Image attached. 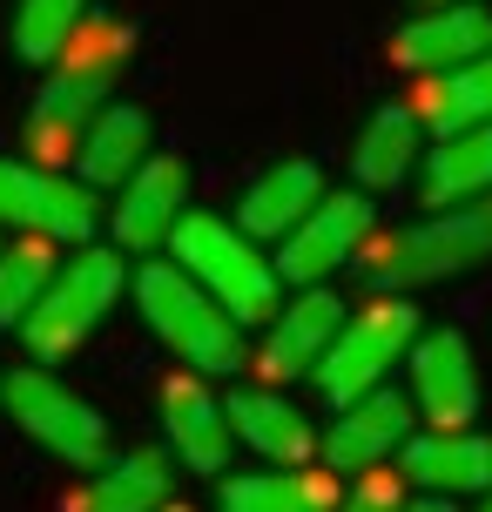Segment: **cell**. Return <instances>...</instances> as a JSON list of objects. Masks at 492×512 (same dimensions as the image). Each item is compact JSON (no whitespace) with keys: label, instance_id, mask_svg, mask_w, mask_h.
<instances>
[{"label":"cell","instance_id":"6da1fadb","mask_svg":"<svg viewBox=\"0 0 492 512\" xmlns=\"http://www.w3.org/2000/svg\"><path fill=\"white\" fill-rule=\"evenodd\" d=\"M129 48H135V34L122 21H95V14H81V27L54 48L48 81H41L34 115H27V149H34V162L61 169V162L75 155L81 128L102 115L108 88L122 81V68H129Z\"/></svg>","mask_w":492,"mask_h":512},{"label":"cell","instance_id":"7a4b0ae2","mask_svg":"<svg viewBox=\"0 0 492 512\" xmlns=\"http://www.w3.org/2000/svg\"><path fill=\"white\" fill-rule=\"evenodd\" d=\"M364 283L371 290H418V283H445V277H466L479 263H492V189L472 196V203H445L432 209L425 223L412 230H391V236H364Z\"/></svg>","mask_w":492,"mask_h":512},{"label":"cell","instance_id":"3957f363","mask_svg":"<svg viewBox=\"0 0 492 512\" xmlns=\"http://www.w3.org/2000/svg\"><path fill=\"white\" fill-rule=\"evenodd\" d=\"M135 304L149 317V331H156L196 378H230V371H243V324L182 270L176 256L135 270Z\"/></svg>","mask_w":492,"mask_h":512},{"label":"cell","instance_id":"277c9868","mask_svg":"<svg viewBox=\"0 0 492 512\" xmlns=\"http://www.w3.org/2000/svg\"><path fill=\"white\" fill-rule=\"evenodd\" d=\"M169 250H176V263L230 310L236 324H263L270 310L284 304V277L257 250V236H243L236 223L209 216V209H182L176 230H169Z\"/></svg>","mask_w":492,"mask_h":512},{"label":"cell","instance_id":"5b68a950","mask_svg":"<svg viewBox=\"0 0 492 512\" xmlns=\"http://www.w3.org/2000/svg\"><path fill=\"white\" fill-rule=\"evenodd\" d=\"M122 283H129L122 250H75L68 263H54L48 290L27 304V317L14 331L27 337V351L41 364H61L68 351H81V344L95 337V324H102L108 310H115V297H122Z\"/></svg>","mask_w":492,"mask_h":512},{"label":"cell","instance_id":"8992f818","mask_svg":"<svg viewBox=\"0 0 492 512\" xmlns=\"http://www.w3.org/2000/svg\"><path fill=\"white\" fill-rule=\"evenodd\" d=\"M0 405H7V418L21 425L41 452H54L61 465H102L108 459V425L102 411L88 405L81 391H68V384L54 378V371H7L0 378Z\"/></svg>","mask_w":492,"mask_h":512},{"label":"cell","instance_id":"52a82bcc","mask_svg":"<svg viewBox=\"0 0 492 512\" xmlns=\"http://www.w3.org/2000/svg\"><path fill=\"white\" fill-rule=\"evenodd\" d=\"M412 337H418V310L405 304V297H378L371 310H358V317L337 324V337L324 344V358L311 364V384L331 405H344V398H358L371 384H385L391 364L412 351Z\"/></svg>","mask_w":492,"mask_h":512},{"label":"cell","instance_id":"ba28073f","mask_svg":"<svg viewBox=\"0 0 492 512\" xmlns=\"http://www.w3.org/2000/svg\"><path fill=\"white\" fill-rule=\"evenodd\" d=\"M95 223H102V203L81 176L0 155V230L48 236V243H88Z\"/></svg>","mask_w":492,"mask_h":512},{"label":"cell","instance_id":"9c48e42d","mask_svg":"<svg viewBox=\"0 0 492 512\" xmlns=\"http://www.w3.org/2000/svg\"><path fill=\"white\" fill-rule=\"evenodd\" d=\"M371 196L358 189H337V196H317L284 236H277V277L284 283H324L337 263H351L364 250V236H371Z\"/></svg>","mask_w":492,"mask_h":512},{"label":"cell","instance_id":"30bf717a","mask_svg":"<svg viewBox=\"0 0 492 512\" xmlns=\"http://www.w3.org/2000/svg\"><path fill=\"white\" fill-rule=\"evenodd\" d=\"M122 196H115V209H108V223H115V250H135L149 256L169 243V230H176V216L189 209V162L182 155H142L129 176L115 182Z\"/></svg>","mask_w":492,"mask_h":512},{"label":"cell","instance_id":"8fae6325","mask_svg":"<svg viewBox=\"0 0 492 512\" xmlns=\"http://www.w3.org/2000/svg\"><path fill=\"white\" fill-rule=\"evenodd\" d=\"M405 358H412V398L432 418V432H459L479 418V364L466 331H418Z\"/></svg>","mask_w":492,"mask_h":512},{"label":"cell","instance_id":"7c38bea8","mask_svg":"<svg viewBox=\"0 0 492 512\" xmlns=\"http://www.w3.org/2000/svg\"><path fill=\"white\" fill-rule=\"evenodd\" d=\"M405 438H412V398L391 384H371L337 405V425L317 438V452L331 472H364V465H385Z\"/></svg>","mask_w":492,"mask_h":512},{"label":"cell","instance_id":"4fadbf2b","mask_svg":"<svg viewBox=\"0 0 492 512\" xmlns=\"http://www.w3.org/2000/svg\"><path fill=\"white\" fill-rule=\"evenodd\" d=\"M337 317H344L337 290L304 283V297H297V304H284V310H270V317H263L270 337H263V351H257V378L263 384L311 378V364L324 358V344L337 337Z\"/></svg>","mask_w":492,"mask_h":512},{"label":"cell","instance_id":"5bb4252c","mask_svg":"<svg viewBox=\"0 0 492 512\" xmlns=\"http://www.w3.org/2000/svg\"><path fill=\"white\" fill-rule=\"evenodd\" d=\"M486 48H492V7H479V0H439L425 21H405L391 34V61L412 68V75L459 68Z\"/></svg>","mask_w":492,"mask_h":512},{"label":"cell","instance_id":"9a60e30c","mask_svg":"<svg viewBox=\"0 0 492 512\" xmlns=\"http://www.w3.org/2000/svg\"><path fill=\"white\" fill-rule=\"evenodd\" d=\"M162 425H169V445H176V459L189 472H223L230 465L236 432L196 371H176V378L162 384Z\"/></svg>","mask_w":492,"mask_h":512},{"label":"cell","instance_id":"2e32d148","mask_svg":"<svg viewBox=\"0 0 492 512\" xmlns=\"http://www.w3.org/2000/svg\"><path fill=\"white\" fill-rule=\"evenodd\" d=\"M405 452V486H418V492H486L492 486V438L486 432H425V438H405L398 445Z\"/></svg>","mask_w":492,"mask_h":512},{"label":"cell","instance_id":"e0dca14e","mask_svg":"<svg viewBox=\"0 0 492 512\" xmlns=\"http://www.w3.org/2000/svg\"><path fill=\"white\" fill-rule=\"evenodd\" d=\"M223 418H230V432L250 445V452H263L270 465H304L317 452V432L311 418L297 405H284V391H230V405H223Z\"/></svg>","mask_w":492,"mask_h":512},{"label":"cell","instance_id":"ac0fdd59","mask_svg":"<svg viewBox=\"0 0 492 512\" xmlns=\"http://www.w3.org/2000/svg\"><path fill=\"white\" fill-rule=\"evenodd\" d=\"M337 479L311 465H263V472H230L216 492V512H331Z\"/></svg>","mask_w":492,"mask_h":512},{"label":"cell","instance_id":"d6986e66","mask_svg":"<svg viewBox=\"0 0 492 512\" xmlns=\"http://www.w3.org/2000/svg\"><path fill=\"white\" fill-rule=\"evenodd\" d=\"M486 189H492V122H472V128L439 135V149L425 155V176H418L425 209L472 203V196H486Z\"/></svg>","mask_w":492,"mask_h":512},{"label":"cell","instance_id":"ffe728a7","mask_svg":"<svg viewBox=\"0 0 492 512\" xmlns=\"http://www.w3.org/2000/svg\"><path fill=\"white\" fill-rule=\"evenodd\" d=\"M412 115H418V128H432V135L492 122V48L472 54V61H459V68L425 75V88L412 95Z\"/></svg>","mask_w":492,"mask_h":512},{"label":"cell","instance_id":"44dd1931","mask_svg":"<svg viewBox=\"0 0 492 512\" xmlns=\"http://www.w3.org/2000/svg\"><path fill=\"white\" fill-rule=\"evenodd\" d=\"M317 196H324V176H317L311 162H270V169L243 189V203H236V230L257 236V243H263V236L277 243V236H284Z\"/></svg>","mask_w":492,"mask_h":512},{"label":"cell","instance_id":"7402d4cb","mask_svg":"<svg viewBox=\"0 0 492 512\" xmlns=\"http://www.w3.org/2000/svg\"><path fill=\"white\" fill-rule=\"evenodd\" d=\"M142 155H149V115H142V108H129V102H115V108H102L95 122L81 128L75 169H81V182H88V189H115V182L142 162Z\"/></svg>","mask_w":492,"mask_h":512},{"label":"cell","instance_id":"603a6c76","mask_svg":"<svg viewBox=\"0 0 492 512\" xmlns=\"http://www.w3.org/2000/svg\"><path fill=\"white\" fill-rule=\"evenodd\" d=\"M169 499V459L156 445H135L122 459H102V472L88 479L75 512H156Z\"/></svg>","mask_w":492,"mask_h":512},{"label":"cell","instance_id":"cb8c5ba5","mask_svg":"<svg viewBox=\"0 0 492 512\" xmlns=\"http://www.w3.org/2000/svg\"><path fill=\"white\" fill-rule=\"evenodd\" d=\"M418 135H425V128H418V115L405 102L378 108V115L364 122V135H358V155H351V169H358L364 189H398V182L412 176Z\"/></svg>","mask_w":492,"mask_h":512},{"label":"cell","instance_id":"d4e9b609","mask_svg":"<svg viewBox=\"0 0 492 512\" xmlns=\"http://www.w3.org/2000/svg\"><path fill=\"white\" fill-rule=\"evenodd\" d=\"M54 277V243L48 236H21V243H0V331H14L27 317V304L48 290Z\"/></svg>","mask_w":492,"mask_h":512},{"label":"cell","instance_id":"484cf974","mask_svg":"<svg viewBox=\"0 0 492 512\" xmlns=\"http://www.w3.org/2000/svg\"><path fill=\"white\" fill-rule=\"evenodd\" d=\"M81 14H88V0H21L14 7V54L34 61V68H48L54 48L81 27Z\"/></svg>","mask_w":492,"mask_h":512},{"label":"cell","instance_id":"4316f807","mask_svg":"<svg viewBox=\"0 0 492 512\" xmlns=\"http://www.w3.org/2000/svg\"><path fill=\"white\" fill-rule=\"evenodd\" d=\"M398 506H405V479H391V472H378V465H364L358 492H351L344 506H331V512H398Z\"/></svg>","mask_w":492,"mask_h":512},{"label":"cell","instance_id":"83f0119b","mask_svg":"<svg viewBox=\"0 0 492 512\" xmlns=\"http://www.w3.org/2000/svg\"><path fill=\"white\" fill-rule=\"evenodd\" d=\"M398 512H452V499H445V492H432V499H418V506H398Z\"/></svg>","mask_w":492,"mask_h":512},{"label":"cell","instance_id":"f1b7e54d","mask_svg":"<svg viewBox=\"0 0 492 512\" xmlns=\"http://www.w3.org/2000/svg\"><path fill=\"white\" fill-rule=\"evenodd\" d=\"M156 512H189V506H169V499H162V506H156Z\"/></svg>","mask_w":492,"mask_h":512},{"label":"cell","instance_id":"f546056e","mask_svg":"<svg viewBox=\"0 0 492 512\" xmlns=\"http://www.w3.org/2000/svg\"><path fill=\"white\" fill-rule=\"evenodd\" d=\"M479 512H492V486H486V499H479Z\"/></svg>","mask_w":492,"mask_h":512},{"label":"cell","instance_id":"4dcf8cb0","mask_svg":"<svg viewBox=\"0 0 492 512\" xmlns=\"http://www.w3.org/2000/svg\"><path fill=\"white\" fill-rule=\"evenodd\" d=\"M425 7H439V0H425Z\"/></svg>","mask_w":492,"mask_h":512}]
</instances>
